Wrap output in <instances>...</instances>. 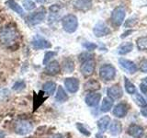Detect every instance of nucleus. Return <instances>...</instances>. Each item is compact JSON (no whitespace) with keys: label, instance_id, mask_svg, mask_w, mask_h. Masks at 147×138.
<instances>
[{"label":"nucleus","instance_id":"1","mask_svg":"<svg viewBox=\"0 0 147 138\" xmlns=\"http://www.w3.org/2000/svg\"><path fill=\"white\" fill-rule=\"evenodd\" d=\"M20 34L15 27L7 25L0 30V43L5 47H13L18 43Z\"/></svg>","mask_w":147,"mask_h":138},{"label":"nucleus","instance_id":"2","mask_svg":"<svg viewBox=\"0 0 147 138\" xmlns=\"http://www.w3.org/2000/svg\"><path fill=\"white\" fill-rule=\"evenodd\" d=\"M63 29L68 33H74L78 28V20L75 15L69 14L64 16L62 20Z\"/></svg>","mask_w":147,"mask_h":138},{"label":"nucleus","instance_id":"3","mask_svg":"<svg viewBox=\"0 0 147 138\" xmlns=\"http://www.w3.org/2000/svg\"><path fill=\"white\" fill-rule=\"evenodd\" d=\"M126 17V9L122 6H119L113 9L111 13V21L115 26H121Z\"/></svg>","mask_w":147,"mask_h":138},{"label":"nucleus","instance_id":"4","mask_svg":"<svg viewBox=\"0 0 147 138\" xmlns=\"http://www.w3.org/2000/svg\"><path fill=\"white\" fill-rule=\"evenodd\" d=\"M32 129H33V126H32L30 122L26 121V120H20V121H18L15 123L14 131H15L17 135H29L32 131Z\"/></svg>","mask_w":147,"mask_h":138},{"label":"nucleus","instance_id":"5","mask_svg":"<svg viewBox=\"0 0 147 138\" xmlns=\"http://www.w3.org/2000/svg\"><path fill=\"white\" fill-rule=\"evenodd\" d=\"M116 76V69L111 64H104L99 69V76L104 81H111Z\"/></svg>","mask_w":147,"mask_h":138},{"label":"nucleus","instance_id":"6","mask_svg":"<svg viewBox=\"0 0 147 138\" xmlns=\"http://www.w3.org/2000/svg\"><path fill=\"white\" fill-rule=\"evenodd\" d=\"M46 16V10L44 7H40L39 9L33 13H31L29 17L27 18V22L30 25H37L40 24V22H42Z\"/></svg>","mask_w":147,"mask_h":138},{"label":"nucleus","instance_id":"7","mask_svg":"<svg viewBox=\"0 0 147 138\" xmlns=\"http://www.w3.org/2000/svg\"><path fill=\"white\" fill-rule=\"evenodd\" d=\"M95 67H96L95 60L93 58H89L82 62L80 71L84 76H90L91 75H93V73L95 71Z\"/></svg>","mask_w":147,"mask_h":138},{"label":"nucleus","instance_id":"8","mask_svg":"<svg viewBox=\"0 0 147 138\" xmlns=\"http://www.w3.org/2000/svg\"><path fill=\"white\" fill-rule=\"evenodd\" d=\"M31 44H32V47H33L35 50L50 49L52 47V43L40 35H36L34 38L32 39Z\"/></svg>","mask_w":147,"mask_h":138},{"label":"nucleus","instance_id":"9","mask_svg":"<svg viewBox=\"0 0 147 138\" xmlns=\"http://www.w3.org/2000/svg\"><path fill=\"white\" fill-rule=\"evenodd\" d=\"M93 32L96 37H104V36L109 35V33H111V30H110V29L105 22L98 21L95 25L93 29Z\"/></svg>","mask_w":147,"mask_h":138},{"label":"nucleus","instance_id":"10","mask_svg":"<svg viewBox=\"0 0 147 138\" xmlns=\"http://www.w3.org/2000/svg\"><path fill=\"white\" fill-rule=\"evenodd\" d=\"M44 72L46 75L51 76H54L60 74L61 72V66L57 61H52L50 62L48 64H46Z\"/></svg>","mask_w":147,"mask_h":138},{"label":"nucleus","instance_id":"11","mask_svg":"<svg viewBox=\"0 0 147 138\" xmlns=\"http://www.w3.org/2000/svg\"><path fill=\"white\" fill-rule=\"evenodd\" d=\"M64 86L70 93H76L79 89V80L76 77H68L64 80Z\"/></svg>","mask_w":147,"mask_h":138},{"label":"nucleus","instance_id":"12","mask_svg":"<svg viewBox=\"0 0 147 138\" xmlns=\"http://www.w3.org/2000/svg\"><path fill=\"white\" fill-rule=\"evenodd\" d=\"M101 99V94L96 93V92H90L89 94H87L85 101L87 106L89 107H96L98 105L99 101Z\"/></svg>","mask_w":147,"mask_h":138},{"label":"nucleus","instance_id":"13","mask_svg":"<svg viewBox=\"0 0 147 138\" xmlns=\"http://www.w3.org/2000/svg\"><path fill=\"white\" fill-rule=\"evenodd\" d=\"M119 64H121V66L123 69H125L128 73L133 74V73L137 72V70H138V67H137L136 64L132 61H130V60H128V59L119 58Z\"/></svg>","mask_w":147,"mask_h":138},{"label":"nucleus","instance_id":"14","mask_svg":"<svg viewBox=\"0 0 147 138\" xmlns=\"http://www.w3.org/2000/svg\"><path fill=\"white\" fill-rule=\"evenodd\" d=\"M107 93L109 98L111 99H121L123 95V90L121 89V87H119V85H114L112 87H110L108 89Z\"/></svg>","mask_w":147,"mask_h":138},{"label":"nucleus","instance_id":"15","mask_svg":"<svg viewBox=\"0 0 147 138\" xmlns=\"http://www.w3.org/2000/svg\"><path fill=\"white\" fill-rule=\"evenodd\" d=\"M92 0H76L74 7L76 9L80 11H87L92 7Z\"/></svg>","mask_w":147,"mask_h":138},{"label":"nucleus","instance_id":"16","mask_svg":"<svg viewBox=\"0 0 147 138\" xmlns=\"http://www.w3.org/2000/svg\"><path fill=\"white\" fill-rule=\"evenodd\" d=\"M144 129L142 127L137 125V124H131V125L129 127L128 129V133L132 137L135 138H141L144 135Z\"/></svg>","mask_w":147,"mask_h":138},{"label":"nucleus","instance_id":"17","mask_svg":"<svg viewBox=\"0 0 147 138\" xmlns=\"http://www.w3.org/2000/svg\"><path fill=\"white\" fill-rule=\"evenodd\" d=\"M61 69H63V71L64 73H72L75 70V63H74L73 59L70 57L64 58L62 62Z\"/></svg>","mask_w":147,"mask_h":138},{"label":"nucleus","instance_id":"18","mask_svg":"<svg viewBox=\"0 0 147 138\" xmlns=\"http://www.w3.org/2000/svg\"><path fill=\"white\" fill-rule=\"evenodd\" d=\"M127 105L125 103H119L113 109V114L118 118H122L127 114Z\"/></svg>","mask_w":147,"mask_h":138},{"label":"nucleus","instance_id":"19","mask_svg":"<svg viewBox=\"0 0 147 138\" xmlns=\"http://www.w3.org/2000/svg\"><path fill=\"white\" fill-rule=\"evenodd\" d=\"M84 89L86 91L94 92V91L100 89V84H99V82L96 79H89L88 81H86L85 83Z\"/></svg>","mask_w":147,"mask_h":138},{"label":"nucleus","instance_id":"20","mask_svg":"<svg viewBox=\"0 0 147 138\" xmlns=\"http://www.w3.org/2000/svg\"><path fill=\"white\" fill-rule=\"evenodd\" d=\"M6 4L7 5V7L9 8H11L12 10H14L17 14H18V15H20L21 17L24 16V10H23V8L15 1V0H7Z\"/></svg>","mask_w":147,"mask_h":138},{"label":"nucleus","instance_id":"21","mask_svg":"<svg viewBox=\"0 0 147 138\" xmlns=\"http://www.w3.org/2000/svg\"><path fill=\"white\" fill-rule=\"evenodd\" d=\"M56 83H54L53 81H48L43 84L42 86V90L45 92L46 94L49 96H52L53 94H54L55 90H56Z\"/></svg>","mask_w":147,"mask_h":138},{"label":"nucleus","instance_id":"22","mask_svg":"<svg viewBox=\"0 0 147 138\" xmlns=\"http://www.w3.org/2000/svg\"><path fill=\"white\" fill-rule=\"evenodd\" d=\"M110 124V118L109 116H103L98 121V127L101 133H104Z\"/></svg>","mask_w":147,"mask_h":138},{"label":"nucleus","instance_id":"23","mask_svg":"<svg viewBox=\"0 0 147 138\" xmlns=\"http://www.w3.org/2000/svg\"><path fill=\"white\" fill-rule=\"evenodd\" d=\"M121 130H122L121 123L119 121H113L112 123H110L109 133H111L112 135H119V133H121Z\"/></svg>","mask_w":147,"mask_h":138},{"label":"nucleus","instance_id":"24","mask_svg":"<svg viewBox=\"0 0 147 138\" xmlns=\"http://www.w3.org/2000/svg\"><path fill=\"white\" fill-rule=\"evenodd\" d=\"M55 99L58 102H65L66 100H68V95L66 94L65 90H64L62 87H58L56 95H55Z\"/></svg>","mask_w":147,"mask_h":138},{"label":"nucleus","instance_id":"25","mask_svg":"<svg viewBox=\"0 0 147 138\" xmlns=\"http://www.w3.org/2000/svg\"><path fill=\"white\" fill-rule=\"evenodd\" d=\"M133 49V44L130 41H128V43H122L119 47L118 48V53L119 54H127L130 52H131Z\"/></svg>","mask_w":147,"mask_h":138},{"label":"nucleus","instance_id":"26","mask_svg":"<svg viewBox=\"0 0 147 138\" xmlns=\"http://www.w3.org/2000/svg\"><path fill=\"white\" fill-rule=\"evenodd\" d=\"M113 106V100L110 98H104L102 104H101V112H108Z\"/></svg>","mask_w":147,"mask_h":138},{"label":"nucleus","instance_id":"27","mask_svg":"<svg viewBox=\"0 0 147 138\" xmlns=\"http://www.w3.org/2000/svg\"><path fill=\"white\" fill-rule=\"evenodd\" d=\"M124 85H125V89L129 94H134L136 92V87L130 81V79L127 77H124Z\"/></svg>","mask_w":147,"mask_h":138},{"label":"nucleus","instance_id":"28","mask_svg":"<svg viewBox=\"0 0 147 138\" xmlns=\"http://www.w3.org/2000/svg\"><path fill=\"white\" fill-rule=\"evenodd\" d=\"M137 47L141 51H146L147 50V37H141L137 39Z\"/></svg>","mask_w":147,"mask_h":138},{"label":"nucleus","instance_id":"29","mask_svg":"<svg viewBox=\"0 0 147 138\" xmlns=\"http://www.w3.org/2000/svg\"><path fill=\"white\" fill-rule=\"evenodd\" d=\"M25 87H26V83L23 80H18L13 85L12 89L15 90V91H21V90L24 89Z\"/></svg>","mask_w":147,"mask_h":138},{"label":"nucleus","instance_id":"30","mask_svg":"<svg viewBox=\"0 0 147 138\" xmlns=\"http://www.w3.org/2000/svg\"><path fill=\"white\" fill-rule=\"evenodd\" d=\"M22 5L26 10H33L36 7V4L31 0H23Z\"/></svg>","mask_w":147,"mask_h":138},{"label":"nucleus","instance_id":"31","mask_svg":"<svg viewBox=\"0 0 147 138\" xmlns=\"http://www.w3.org/2000/svg\"><path fill=\"white\" fill-rule=\"evenodd\" d=\"M57 54L56 52H53V51H49V52H47L45 53L44 55V59H43V64H49V61L51 59H52L53 57H54L55 55Z\"/></svg>","mask_w":147,"mask_h":138},{"label":"nucleus","instance_id":"32","mask_svg":"<svg viewBox=\"0 0 147 138\" xmlns=\"http://www.w3.org/2000/svg\"><path fill=\"white\" fill-rule=\"evenodd\" d=\"M76 128H77V130L79 131L81 133H83L84 135H86V136H89L90 135V132L87 130V129L84 125H83L82 123L77 122L76 123Z\"/></svg>","mask_w":147,"mask_h":138},{"label":"nucleus","instance_id":"33","mask_svg":"<svg viewBox=\"0 0 147 138\" xmlns=\"http://www.w3.org/2000/svg\"><path fill=\"white\" fill-rule=\"evenodd\" d=\"M134 100L136 101V103L139 106H142V107H144V106L147 105L146 100L142 98V96H141L140 94H136L134 96Z\"/></svg>","mask_w":147,"mask_h":138},{"label":"nucleus","instance_id":"34","mask_svg":"<svg viewBox=\"0 0 147 138\" xmlns=\"http://www.w3.org/2000/svg\"><path fill=\"white\" fill-rule=\"evenodd\" d=\"M83 46L88 51H92V50H95L98 46H96V44L93 43H83Z\"/></svg>","mask_w":147,"mask_h":138},{"label":"nucleus","instance_id":"35","mask_svg":"<svg viewBox=\"0 0 147 138\" xmlns=\"http://www.w3.org/2000/svg\"><path fill=\"white\" fill-rule=\"evenodd\" d=\"M140 69L142 73H147V60H144V61L141 63Z\"/></svg>","mask_w":147,"mask_h":138},{"label":"nucleus","instance_id":"36","mask_svg":"<svg viewBox=\"0 0 147 138\" xmlns=\"http://www.w3.org/2000/svg\"><path fill=\"white\" fill-rule=\"evenodd\" d=\"M140 89H141L142 93H144V94L147 95V86H145L144 84H142H142L140 85Z\"/></svg>","mask_w":147,"mask_h":138},{"label":"nucleus","instance_id":"37","mask_svg":"<svg viewBox=\"0 0 147 138\" xmlns=\"http://www.w3.org/2000/svg\"><path fill=\"white\" fill-rule=\"evenodd\" d=\"M141 113L142 114V116H144L147 118V108H144L141 110Z\"/></svg>","mask_w":147,"mask_h":138},{"label":"nucleus","instance_id":"38","mask_svg":"<svg viewBox=\"0 0 147 138\" xmlns=\"http://www.w3.org/2000/svg\"><path fill=\"white\" fill-rule=\"evenodd\" d=\"M50 138H64L63 135H61V133H56V135H52Z\"/></svg>","mask_w":147,"mask_h":138},{"label":"nucleus","instance_id":"39","mask_svg":"<svg viewBox=\"0 0 147 138\" xmlns=\"http://www.w3.org/2000/svg\"><path fill=\"white\" fill-rule=\"evenodd\" d=\"M131 30H128V31H126V32H124V33L122 34V36H121V38H124V37H127L128 34H129V33H131Z\"/></svg>","mask_w":147,"mask_h":138},{"label":"nucleus","instance_id":"40","mask_svg":"<svg viewBox=\"0 0 147 138\" xmlns=\"http://www.w3.org/2000/svg\"><path fill=\"white\" fill-rule=\"evenodd\" d=\"M5 136H6V133L3 131H0V138H5Z\"/></svg>","mask_w":147,"mask_h":138},{"label":"nucleus","instance_id":"41","mask_svg":"<svg viewBox=\"0 0 147 138\" xmlns=\"http://www.w3.org/2000/svg\"><path fill=\"white\" fill-rule=\"evenodd\" d=\"M142 84H144L145 86H147V77H145V78L142 79Z\"/></svg>","mask_w":147,"mask_h":138},{"label":"nucleus","instance_id":"42","mask_svg":"<svg viewBox=\"0 0 147 138\" xmlns=\"http://www.w3.org/2000/svg\"><path fill=\"white\" fill-rule=\"evenodd\" d=\"M96 138H103V135H100V133H98V135H96Z\"/></svg>","mask_w":147,"mask_h":138},{"label":"nucleus","instance_id":"43","mask_svg":"<svg viewBox=\"0 0 147 138\" xmlns=\"http://www.w3.org/2000/svg\"><path fill=\"white\" fill-rule=\"evenodd\" d=\"M45 1H46V0H37V2H39V3H40V4L44 3Z\"/></svg>","mask_w":147,"mask_h":138}]
</instances>
